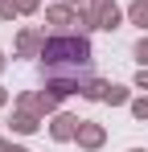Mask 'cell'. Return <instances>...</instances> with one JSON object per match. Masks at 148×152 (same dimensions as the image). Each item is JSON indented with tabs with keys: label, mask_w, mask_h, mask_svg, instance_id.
<instances>
[{
	"label": "cell",
	"mask_w": 148,
	"mask_h": 152,
	"mask_svg": "<svg viewBox=\"0 0 148 152\" xmlns=\"http://www.w3.org/2000/svg\"><path fill=\"white\" fill-rule=\"evenodd\" d=\"M12 132H21V136L37 132V115H33V111H17V115H12Z\"/></svg>",
	"instance_id": "ba28073f"
},
{
	"label": "cell",
	"mask_w": 148,
	"mask_h": 152,
	"mask_svg": "<svg viewBox=\"0 0 148 152\" xmlns=\"http://www.w3.org/2000/svg\"><path fill=\"white\" fill-rule=\"evenodd\" d=\"M136 86H140V91H148V66H140V74H136Z\"/></svg>",
	"instance_id": "2e32d148"
},
{
	"label": "cell",
	"mask_w": 148,
	"mask_h": 152,
	"mask_svg": "<svg viewBox=\"0 0 148 152\" xmlns=\"http://www.w3.org/2000/svg\"><path fill=\"white\" fill-rule=\"evenodd\" d=\"M132 115H136V119H148V99H136V103H132Z\"/></svg>",
	"instance_id": "4fadbf2b"
},
{
	"label": "cell",
	"mask_w": 148,
	"mask_h": 152,
	"mask_svg": "<svg viewBox=\"0 0 148 152\" xmlns=\"http://www.w3.org/2000/svg\"><path fill=\"white\" fill-rule=\"evenodd\" d=\"M4 103H8V95H4V86H0V107H4Z\"/></svg>",
	"instance_id": "d6986e66"
},
{
	"label": "cell",
	"mask_w": 148,
	"mask_h": 152,
	"mask_svg": "<svg viewBox=\"0 0 148 152\" xmlns=\"http://www.w3.org/2000/svg\"><path fill=\"white\" fill-rule=\"evenodd\" d=\"M66 4H70V8H86V0H66Z\"/></svg>",
	"instance_id": "ac0fdd59"
},
{
	"label": "cell",
	"mask_w": 148,
	"mask_h": 152,
	"mask_svg": "<svg viewBox=\"0 0 148 152\" xmlns=\"http://www.w3.org/2000/svg\"><path fill=\"white\" fill-rule=\"evenodd\" d=\"M127 17H132V25L144 29V25H148V0H136V4L127 8Z\"/></svg>",
	"instance_id": "9c48e42d"
},
{
	"label": "cell",
	"mask_w": 148,
	"mask_h": 152,
	"mask_svg": "<svg viewBox=\"0 0 148 152\" xmlns=\"http://www.w3.org/2000/svg\"><path fill=\"white\" fill-rule=\"evenodd\" d=\"M0 70H4V53H0Z\"/></svg>",
	"instance_id": "ffe728a7"
},
{
	"label": "cell",
	"mask_w": 148,
	"mask_h": 152,
	"mask_svg": "<svg viewBox=\"0 0 148 152\" xmlns=\"http://www.w3.org/2000/svg\"><path fill=\"white\" fill-rule=\"evenodd\" d=\"M17 17V0H0V21H12Z\"/></svg>",
	"instance_id": "7c38bea8"
},
{
	"label": "cell",
	"mask_w": 148,
	"mask_h": 152,
	"mask_svg": "<svg viewBox=\"0 0 148 152\" xmlns=\"http://www.w3.org/2000/svg\"><path fill=\"white\" fill-rule=\"evenodd\" d=\"M107 86H111V82H99V78H91V82L82 86V95H86V99H103V95H107Z\"/></svg>",
	"instance_id": "30bf717a"
},
{
	"label": "cell",
	"mask_w": 148,
	"mask_h": 152,
	"mask_svg": "<svg viewBox=\"0 0 148 152\" xmlns=\"http://www.w3.org/2000/svg\"><path fill=\"white\" fill-rule=\"evenodd\" d=\"M103 99L111 103V107H119V103H127V86H115V82H111V86H107V95H103Z\"/></svg>",
	"instance_id": "8fae6325"
},
{
	"label": "cell",
	"mask_w": 148,
	"mask_h": 152,
	"mask_svg": "<svg viewBox=\"0 0 148 152\" xmlns=\"http://www.w3.org/2000/svg\"><path fill=\"white\" fill-rule=\"evenodd\" d=\"M41 62H45V78H78L82 86L91 82V41L78 33L45 37Z\"/></svg>",
	"instance_id": "6da1fadb"
},
{
	"label": "cell",
	"mask_w": 148,
	"mask_h": 152,
	"mask_svg": "<svg viewBox=\"0 0 148 152\" xmlns=\"http://www.w3.org/2000/svg\"><path fill=\"white\" fill-rule=\"evenodd\" d=\"M45 21L58 29H70L78 25V8H70V4H53V8H45Z\"/></svg>",
	"instance_id": "8992f818"
},
{
	"label": "cell",
	"mask_w": 148,
	"mask_h": 152,
	"mask_svg": "<svg viewBox=\"0 0 148 152\" xmlns=\"http://www.w3.org/2000/svg\"><path fill=\"white\" fill-rule=\"evenodd\" d=\"M17 50H21V58H41V50H45V33L25 29L21 37H17Z\"/></svg>",
	"instance_id": "277c9868"
},
{
	"label": "cell",
	"mask_w": 148,
	"mask_h": 152,
	"mask_svg": "<svg viewBox=\"0 0 148 152\" xmlns=\"http://www.w3.org/2000/svg\"><path fill=\"white\" fill-rule=\"evenodd\" d=\"M0 152H29V148H21V144H8V140L0 136Z\"/></svg>",
	"instance_id": "9a60e30c"
},
{
	"label": "cell",
	"mask_w": 148,
	"mask_h": 152,
	"mask_svg": "<svg viewBox=\"0 0 148 152\" xmlns=\"http://www.w3.org/2000/svg\"><path fill=\"white\" fill-rule=\"evenodd\" d=\"M17 107H21V111H33V115H49V111L58 107V95H21Z\"/></svg>",
	"instance_id": "7a4b0ae2"
},
{
	"label": "cell",
	"mask_w": 148,
	"mask_h": 152,
	"mask_svg": "<svg viewBox=\"0 0 148 152\" xmlns=\"http://www.w3.org/2000/svg\"><path fill=\"white\" fill-rule=\"evenodd\" d=\"M74 140H78V148L95 152V148H103V140H107V132H103L99 124H86V119H82V127H78V136H74Z\"/></svg>",
	"instance_id": "5b68a950"
},
{
	"label": "cell",
	"mask_w": 148,
	"mask_h": 152,
	"mask_svg": "<svg viewBox=\"0 0 148 152\" xmlns=\"http://www.w3.org/2000/svg\"><path fill=\"white\" fill-rule=\"evenodd\" d=\"M37 8V0H17V12H33Z\"/></svg>",
	"instance_id": "e0dca14e"
},
{
	"label": "cell",
	"mask_w": 148,
	"mask_h": 152,
	"mask_svg": "<svg viewBox=\"0 0 148 152\" xmlns=\"http://www.w3.org/2000/svg\"><path fill=\"white\" fill-rule=\"evenodd\" d=\"M91 8H95L99 17V29H119V8H115V0H91Z\"/></svg>",
	"instance_id": "3957f363"
},
{
	"label": "cell",
	"mask_w": 148,
	"mask_h": 152,
	"mask_svg": "<svg viewBox=\"0 0 148 152\" xmlns=\"http://www.w3.org/2000/svg\"><path fill=\"white\" fill-rule=\"evenodd\" d=\"M132 152H148V148H132Z\"/></svg>",
	"instance_id": "44dd1931"
},
{
	"label": "cell",
	"mask_w": 148,
	"mask_h": 152,
	"mask_svg": "<svg viewBox=\"0 0 148 152\" xmlns=\"http://www.w3.org/2000/svg\"><path fill=\"white\" fill-rule=\"evenodd\" d=\"M78 127H82V119H74V115H58V119L49 124V136H53V140H74Z\"/></svg>",
	"instance_id": "52a82bcc"
},
{
	"label": "cell",
	"mask_w": 148,
	"mask_h": 152,
	"mask_svg": "<svg viewBox=\"0 0 148 152\" xmlns=\"http://www.w3.org/2000/svg\"><path fill=\"white\" fill-rule=\"evenodd\" d=\"M136 58H140V66H148V37L136 41Z\"/></svg>",
	"instance_id": "5bb4252c"
}]
</instances>
